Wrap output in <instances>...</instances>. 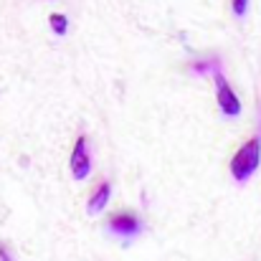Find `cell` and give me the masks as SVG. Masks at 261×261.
<instances>
[{
	"label": "cell",
	"mask_w": 261,
	"mask_h": 261,
	"mask_svg": "<svg viewBox=\"0 0 261 261\" xmlns=\"http://www.w3.org/2000/svg\"><path fill=\"white\" fill-rule=\"evenodd\" d=\"M109 193H112V188H109V182H101L96 190H94V195L89 198L87 203V211L94 216V213H101L104 211V205H107V200H109Z\"/></svg>",
	"instance_id": "obj_5"
},
{
	"label": "cell",
	"mask_w": 261,
	"mask_h": 261,
	"mask_svg": "<svg viewBox=\"0 0 261 261\" xmlns=\"http://www.w3.org/2000/svg\"><path fill=\"white\" fill-rule=\"evenodd\" d=\"M0 261H15L13 256H10V251H8L5 246H0Z\"/></svg>",
	"instance_id": "obj_8"
},
{
	"label": "cell",
	"mask_w": 261,
	"mask_h": 261,
	"mask_svg": "<svg viewBox=\"0 0 261 261\" xmlns=\"http://www.w3.org/2000/svg\"><path fill=\"white\" fill-rule=\"evenodd\" d=\"M213 79H216V94H218V107L223 109V114H228V117H236V114H241V101H239V96H236V91L231 89V84L223 79V74L216 69L213 71Z\"/></svg>",
	"instance_id": "obj_2"
},
{
	"label": "cell",
	"mask_w": 261,
	"mask_h": 261,
	"mask_svg": "<svg viewBox=\"0 0 261 261\" xmlns=\"http://www.w3.org/2000/svg\"><path fill=\"white\" fill-rule=\"evenodd\" d=\"M48 20H51V28H54L59 36H64V33H66V28H69V20H66V15H59V13H54Z\"/></svg>",
	"instance_id": "obj_6"
},
{
	"label": "cell",
	"mask_w": 261,
	"mask_h": 261,
	"mask_svg": "<svg viewBox=\"0 0 261 261\" xmlns=\"http://www.w3.org/2000/svg\"><path fill=\"white\" fill-rule=\"evenodd\" d=\"M140 218L137 216H132V213H119V216H114L112 221H109V228L114 231V233H119V236H135L137 231H140Z\"/></svg>",
	"instance_id": "obj_4"
},
{
	"label": "cell",
	"mask_w": 261,
	"mask_h": 261,
	"mask_svg": "<svg viewBox=\"0 0 261 261\" xmlns=\"http://www.w3.org/2000/svg\"><path fill=\"white\" fill-rule=\"evenodd\" d=\"M246 8H249V0H233V13L236 15H246Z\"/></svg>",
	"instance_id": "obj_7"
},
{
	"label": "cell",
	"mask_w": 261,
	"mask_h": 261,
	"mask_svg": "<svg viewBox=\"0 0 261 261\" xmlns=\"http://www.w3.org/2000/svg\"><path fill=\"white\" fill-rule=\"evenodd\" d=\"M259 163H261V140L254 137V140H249V142L236 152V158L231 160V175H233L236 180H249L251 175L256 173Z\"/></svg>",
	"instance_id": "obj_1"
},
{
	"label": "cell",
	"mask_w": 261,
	"mask_h": 261,
	"mask_svg": "<svg viewBox=\"0 0 261 261\" xmlns=\"http://www.w3.org/2000/svg\"><path fill=\"white\" fill-rule=\"evenodd\" d=\"M89 173H91V158L87 150V137H79L71 152V175L74 180H84Z\"/></svg>",
	"instance_id": "obj_3"
}]
</instances>
